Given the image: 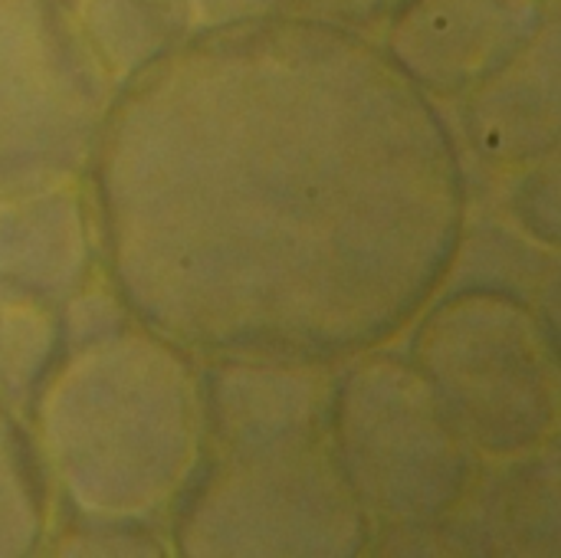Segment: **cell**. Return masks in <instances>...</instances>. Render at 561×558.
<instances>
[{"instance_id":"obj_2","label":"cell","mask_w":561,"mask_h":558,"mask_svg":"<svg viewBox=\"0 0 561 558\" xmlns=\"http://www.w3.org/2000/svg\"><path fill=\"white\" fill-rule=\"evenodd\" d=\"M332 365L227 355L201 372L204 444L171 513L181 558H352L368 523L329 437Z\"/></svg>"},{"instance_id":"obj_16","label":"cell","mask_w":561,"mask_h":558,"mask_svg":"<svg viewBox=\"0 0 561 558\" xmlns=\"http://www.w3.org/2000/svg\"><path fill=\"white\" fill-rule=\"evenodd\" d=\"M184 36H201V33H214L224 26H237V23H250V20H263L279 10V0H171Z\"/></svg>"},{"instance_id":"obj_14","label":"cell","mask_w":561,"mask_h":558,"mask_svg":"<svg viewBox=\"0 0 561 558\" xmlns=\"http://www.w3.org/2000/svg\"><path fill=\"white\" fill-rule=\"evenodd\" d=\"M506 174H513L503 194V210L513 224L510 230L526 237L533 247H542L546 253H559V151Z\"/></svg>"},{"instance_id":"obj_11","label":"cell","mask_w":561,"mask_h":558,"mask_svg":"<svg viewBox=\"0 0 561 558\" xmlns=\"http://www.w3.org/2000/svg\"><path fill=\"white\" fill-rule=\"evenodd\" d=\"M66 7L115 89L187 39L171 0H66Z\"/></svg>"},{"instance_id":"obj_7","label":"cell","mask_w":561,"mask_h":558,"mask_svg":"<svg viewBox=\"0 0 561 558\" xmlns=\"http://www.w3.org/2000/svg\"><path fill=\"white\" fill-rule=\"evenodd\" d=\"M559 13V0H401L381 53L431 102H457L510 62Z\"/></svg>"},{"instance_id":"obj_5","label":"cell","mask_w":561,"mask_h":558,"mask_svg":"<svg viewBox=\"0 0 561 558\" xmlns=\"http://www.w3.org/2000/svg\"><path fill=\"white\" fill-rule=\"evenodd\" d=\"M408 358L483 460L559 437V332L523 293L454 283L414 319Z\"/></svg>"},{"instance_id":"obj_1","label":"cell","mask_w":561,"mask_h":558,"mask_svg":"<svg viewBox=\"0 0 561 558\" xmlns=\"http://www.w3.org/2000/svg\"><path fill=\"white\" fill-rule=\"evenodd\" d=\"M85 178L108 283L194 358L381 349L467 234L437 105L368 33L296 13L191 36L125 82Z\"/></svg>"},{"instance_id":"obj_9","label":"cell","mask_w":561,"mask_h":558,"mask_svg":"<svg viewBox=\"0 0 561 558\" xmlns=\"http://www.w3.org/2000/svg\"><path fill=\"white\" fill-rule=\"evenodd\" d=\"M473 487L431 533L427 556L440 546L450 556H559V441L486 460Z\"/></svg>"},{"instance_id":"obj_3","label":"cell","mask_w":561,"mask_h":558,"mask_svg":"<svg viewBox=\"0 0 561 558\" xmlns=\"http://www.w3.org/2000/svg\"><path fill=\"white\" fill-rule=\"evenodd\" d=\"M26 408L43 474L72 520H171L204 444L191 352L125 319L69 342Z\"/></svg>"},{"instance_id":"obj_4","label":"cell","mask_w":561,"mask_h":558,"mask_svg":"<svg viewBox=\"0 0 561 558\" xmlns=\"http://www.w3.org/2000/svg\"><path fill=\"white\" fill-rule=\"evenodd\" d=\"M329 437L368 523V553L411 556L483 467L431 382L398 352H362L332 378Z\"/></svg>"},{"instance_id":"obj_15","label":"cell","mask_w":561,"mask_h":558,"mask_svg":"<svg viewBox=\"0 0 561 558\" xmlns=\"http://www.w3.org/2000/svg\"><path fill=\"white\" fill-rule=\"evenodd\" d=\"M168 553L154 526L138 523H92V520H66V526L53 536L49 556L66 558H161Z\"/></svg>"},{"instance_id":"obj_8","label":"cell","mask_w":561,"mask_h":558,"mask_svg":"<svg viewBox=\"0 0 561 558\" xmlns=\"http://www.w3.org/2000/svg\"><path fill=\"white\" fill-rule=\"evenodd\" d=\"M95 210L79 171H36L0 181V286L53 303L95 273Z\"/></svg>"},{"instance_id":"obj_10","label":"cell","mask_w":561,"mask_h":558,"mask_svg":"<svg viewBox=\"0 0 561 558\" xmlns=\"http://www.w3.org/2000/svg\"><path fill=\"white\" fill-rule=\"evenodd\" d=\"M470 151L490 168L513 171L559 151L561 36L559 13L496 72L460 99Z\"/></svg>"},{"instance_id":"obj_12","label":"cell","mask_w":561,"mask_h":558,"mask_svg":"<svg viewBox=\"0 0 561 558\" xmlns=\"http://www.w3.org/2000/svg\"><path fill=\"white\" fill-rule=\"evenodd\" d=\"M62 349L59 303L0 286V401L26 408Z\"/></svg>"},{"instance_id":"obj_6","label":"cell","mask_w":561,"mask_h":558,"mask_svg":"<svg viewBox=\"0 0 561 558\" xmlns=\"http://www.w3.org/2000/svg\"><path fill=\"white\" fill-rule=\"evenodd\" d=\"M115 92L66 0H0V181L85 174Z\"/></svg>"},{"instance_id":"obj_13","label":"cell","mask_w":561,"mask_h":558,"mask_svg":"<svg viewBox=\"0 0 561 558\" xmlns=\"http://www.w3.org/2000/svg\"><path fill=\"white\" fill-rule=\"evenodd\" d=\"M49 533V480L30 431L0 401V558L36 556Z\"/></svg>"},{"instance_id":"obj_17","label":"cell","mask_w":561,"mask_h":558,"mask_svg":"<svg viewBox=\"0 0 561 558\" xmlns=\"http://www.w3.org/2000/svg\"><path fill=\"white\" fill-rule=\"evenodd\" d=\"M401 0H279V10L306 16V20H322L332 26L368 33V30L381 26L385 16Z\"/></svg>"}]
</instances>
